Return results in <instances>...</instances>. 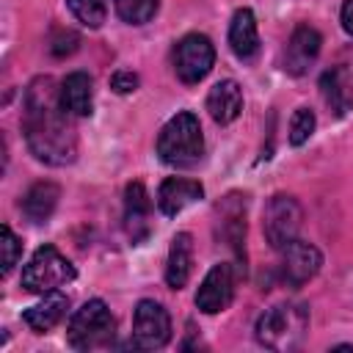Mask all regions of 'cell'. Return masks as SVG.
<instances>
[{
	"label": "cell",
	"mask_w": 353,
	"mask_h": 353,
	"mask_svg": "<svg viewBox=\"0 0 353 353\" xmlns=\"http://www.w3.org/2000/svg\"><path fill=\"white\" fill-rule=\"evenodd\" d=\"M204 196L201 182L193 179H179V176H168L160 190H157V207L163 215H179L185 207H190L193 201H199Z\"/></svg>",
	"instance_id": "12"
},
{
	"label": "cell",
	"mask_w": 353,
	"mask_h": 353,
	"mask_svg": "<svg viewBox=\"0 0 353 353\" xmlns=\"http://www.w3.org/2000/svg\"><path fill=\"white\" fill-rule=\"evenodd\" d=\"M149 210H152V201H149L146 188L141 182H130L127 190H124V221H127L132 234H135V226L146 223Z\"/></svg>",
	"instance_id": "20"
},
{
	"label": "cell",
	"mask_w": 353,
	"mask_h": 353,
	"mask_svg": "<svg viewBox=\"0 0 353 353\" xmlns=\"http://www.w3.org/2000/svg\"><path fill=\"white\" fill-rule=\"evenodd\" d=\"M342 28L353 36V0H345L342 6Z\"/></svg>",
	"instance_id": "27"
},
{
	"label": "cell",
	"mask_w": 353,
	"mask_h": 353,
	"mask_svg": "<svg viewBox=\"0 0 353 353\" xmlns=\"http://www.w3.org/2000/svg\"><path fill=\"white\" fill-rule=\"evenodd\" d=\"M0 245H3V276H6V273H11V268L19 259V240L11 232V226H6V223L0 226Z\"/></svg>",
	"instance_id": "24"
},
{
	"label": "cell",
	"mask_w": 353,
	"mask_h": 353,
	"mask_svg": "<svg viewBox=\"0 0 353 353\" xmlns=\"http://www.w3.org/2000/svg\"><path fill=\"white\" fill-rule=\"evenodd\" d=\"M229 47L240 61H251L259 52V33H256V19L251 8L234 11L229 25Z\"/></svg>",
	"instance_id": "15"
},
{
	"label": "cell",
	"mask_w": 353,
	"mask_h": 353,
	"mask_svg": "<svg viewBox=\"0 0 353 353\" xmlns=\"http://www.w3.org/2000/svg\"><path fill=\"white\" fill-rule=\"evenodd\" d=\"M314 124H317L314 113H312L309 108H298V110L292 113V119H290V143H292V146L306 143V141L312 138V132H314Z\"/></svg>",
	"instance_id": "23"
},
{
	"label": "cell",
	"mask_w": 353,
	"mask_h": 353,
	"mask_svg": "<svg viewBox=\"0 0 353 353\" xmlns=\"http://www.w3.org/2000/svg\"><path fill=\"white\" fill-rule=\"evenodd\" d=\"M320 44H323V39L314 28L298 25L292 30L290 41H287V50H284V69L290 74H303L314 63V58L320 52Z\"/></svg>",
	"instance_id": "11"
},
{
	"label": "cell",
	"mask_w": 353,
	"mask_h": 353,
	"mask_svg": "<svg viewBox=\"0 0 353 353\" xmlns=\"http://www.w3.org/2000/svg\"><path fill=\"white\" fill-rule=\"evenodd\" d=\"M74 47H77V36L74 33H58L55 39H52V52L55 55H69V52H74Z\"/></svg>",
	"instance_id": "26"
},
{
	"label": "cell",
	"mask_w": 353,
	"mask_h": 353,
	"mask_svg": "<svg viewBox=\"0 0 353 353\" xmlns=\"http://www.w3.org/2000/svg\"><path fill=\"white\" fill-rule=\"evenodd\" d=\"M116 14L130 25H143L157 14L160 0H113Z\"/></svg>",
	"instance_id": "21"
},
{
	"label": "cell",
	"mask_w": 353,
	"mask_h": 353,
	"mask_svg": "<svg viewBox=\"0 0 353 353\" xmlns=\"http://www.w3.org/2000/svg\"><path fill=\"white\" fill-rule=\"evenodd\" d=\"M72 14L85 25V28H99L108 17V3L105 0H66Z\"/></svg>",
	"instance_id": "22"
},
{
	"label": "cell",
	"mask_w": 353,
	"mask_h": 353,
	"mask_svg": "<svg viewBox=\"0 0 353 353\" xmlns=\"http://www.w3.org/2000/svg\"><path fill=\"white\" fill-rule=\"evenodd\" d=\"M77 276L74 265L55 248V245H41L30 259L28 265L22 268V287L28 292H55L58 287L69 284L72 279Z\"/></svg>",
	"instance_id": "4"
},
{
	"label": "cell",
	"mask_w": 353,
	"mask_h": 353,
	"mask_svg": "<svg viewBox=\"0 0 353 353\" xmlns=\"http://www.w3.org/2000/svg\"><path fill=\"white\" fill-rule=\"evenodd\" d=\"M58 97H61V105H63L66 113L88 116L91 108H94V83L85 72H72L61 80Z\"/></svg>",
	"instance_id": "13"
},
{
	"label": "cell",
	"mask_w": 353,
	"mask_h": 353,
	"mask_svg": "<svg viewBox=\"0 0 353 353\" xmlns=\"http://www.w3.org/2000/svg\"><path fill=\"white\" fill-rule=\"evenodd\" d=\"M72 113L63 110L58 91L52 88L50 77H36L28 85L25 94V138L30 152L50 163V165H66L77 154V138L74 127L69 121Z\"/></svg>",
	"instance_id": "1"
},
{
	"label": "cell",
	"mask_w": 353,
	"mask_h": 353,
	"mask_svg": "<svg viewBox=\"0 0 353 353\" xmlns=\"http://www.w3.org/2000/svg\"><path fill=\"white\" fill-rule=\"evenodd\" d=\"M306 323L309 317L303 306L279 303L256 320V339L270 350H295L306 336Z\"/></svg>",
	"instance_id": "3"
},
{
	"label": "cell",
	"mask_w": 353,
	"mask_h": 353,
	"mask_svg": "<svg viewBox=\"0 0 353 353\" xmlns=\"http://www.w3.org/2000/svg\"><path fill=\"white\" fill-rule=\"evenodd\" d=\"M215 63V47L204 33H188L174 50V69L182 83H199Z\"/></svg>",
	"instance_id": "6"
},
{
	"label": "cell",
	"mask_w": 353,
	"mask_h": 353,
	"mask_svg": "<svg viewBox=\"0 0 353 353\" xmlns=\"http://www.w3.org/2000/svg\"><path fill=\"white\" fill-rule=\"evenodd\" d=\"M58 196H61L58 185H52V182H36L25 193V199H22V212L28 215V221L44 223L52 215V210L58 204Z\"/></svg>",
	"instance_id": "18"
},
{
	"label": "cell",
	"mask_w": 353,
	"mask_h": 353,
	"mask_svg": "<svg viewBox=\"0 0 353 353\" xmlns=\"http://www.w3.org/2000/svg\"><path fill=\"white\" fill-rule=\"evenodd\" d=\"M171 339V317L163 303L141 301L132 314V342L141 350L163 347Z\"/></svg>",
	"instance_id": "8"
},
{
	"label": "cell",
	"mask_w": 353,
	"mask_h": 353,
	"mask_svg": "<svg viewBox=\"0 0 353 353\" xmlns=\"http://www.w3.org/2000/svg\"><path fill=\"white\" fill-rule=\"evenodd\" d=\"M323 265V256L320 251L312 245V243H303V240H292L281 248V279L287 284H306Z\"/></svg>",
	"instance_id": "10"
},
{
	"label": "cell",
	"mask_w": 353,
	"mask_h": 353,
	"mask_svg": "<svg viewBox=\"0 0 353 353\" xmlns=\"http://www.w3.org/2000/svg\"><path fill=\"white\" fill-rule=\"evenodd\" d=\"M110 85H113V91H119V94H130V91L138 88V74L121 69V72H116V74L110 77Z\"/></svg>",
	"instance_id": "25"
},
{
	"label": "cell",
	"mask_w": 353,
	"mask_h": 353,
	"mask_svg": "<svg viewBox=\"0 0 353 353\" xmlns=\"http://www.w3.org/2000/svg\"><path fill=\"white\" fill-rule=\"evenodd\" d=\"M234 298V273L232 265L218 262L210 268V273L204 276V281L196 290V306L204 314H218L223 312Z\"/></svg>",
	"instance_id": "9"
},
{
	"label": "cell",
	"mask_w": 353,
	"mask_h": 353,
	"mask_svg": "<svg viewBox=\"0 0 353 353\" xmlns=\"http://www.w3.org/2000/svg\"><path fill=\"white\" fill-rule=\"evenodd\" d=\"M113 331H116V320L105 306V301L99 298L85 301L69 320V342L77 350H94L108 345L113 339Z\"/></svg>",
	"instance_id": "5"
},
{
	"label": "cell",
	"mask_w": 353,
	"mask_h": 353,
	"mask_svg": "<svg viewBox=\"0 0 353 353\" xmlns=\"http://www.w3.org/2000/svg\"><path fill=\"white\" fill-rule=\"evenodd\" d=\"M301 207L292 196H273L265 207V221H262V229H265V237L270 243V248L281 251L287 243H292L298 237V229H301Z\"/></svg>",
	"instance_id": "7"
},
{
	"label": "cell",
	"mask_w": 353,
	"mask_h": 353,
	"mask_svg": "<svg viewBox=\"0 0 353 353\" xmlns=\"http://www.w3.org/2000/svg\"><path fill=\"white\" fill-rule=\"evenodd\" d=\"M207 110L212 116V121L218 124H232L240 110H243V91L234 80H221L210 88L207 94Z\"/></svg>",
	"instance_id": "14"
},
{
	"label": "cell",
	"mask_w": 353,
	"mask_h": 353,
	"mask_svg": "<svg viewBox=\"0 0 353 353\" xmlns=\"http://www.w3.org/2000/svg\"><path fill=\"white\" fill-rule=\"evenodd\" d=\"M320 88H323V99H325V102L331 105V110H336L339 116L353 108L350 80H347V72H345L342 66L328 69V72L320 77Z\"/></svg>",
	"instance_id": "19"
},
{
	"label": "cell",
	"mask_w": 353,
	"mask_h": 353,
	"mask_svg": "<svg viewBox=\"0 0 353 353\" xmlns=\"http://www.w3.org/2000/svg\"><path fill=\"white\" fill-rule=\"evenodd\" d=\"M190 265H193V237L188 232H179L171 240L168 262H165V281H168L171 290H182L188 284Z\"/></svg>",
	"instance_id": "17"
},
{
	"label": "cell",
	"mask_w": 353,
	"mask_h": 353,
	"mask_svg": "<svg viewBox=\"0 0 353 353\" xmlns=\"http://www.w3.org/2000/svg\"><path fill=\"white\" fill-rule=\"evenodd\" d=\"M157 154L171 168H190L204 154V135L201 124L193 113L182 110L174 119L165 121V127L157 135Z\"/></svg>",
	"instance_id": "2"
},
{
	"label": "cell",
	"mask_w": 353,
	"mask_h": 353,
	"mask_svg": "<svg viewBox=\"0 0 353 353\" xmlns=\"http://www.w3.org/2000/svg\"><path fill=\"white\" fill-rule=\"evenodd\" d=\"M66 309H69V298H66L63 292H58V290H55V292H47V295H44V301H39V303H33L30 309H25L22 320L28 323V328H30V331L44 334V331L55 328V325L63 320Z\"/></svg>",
	"instance_id": "16"
}]
</instances>
